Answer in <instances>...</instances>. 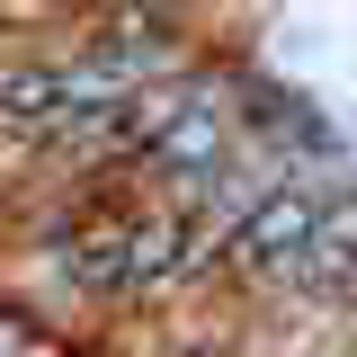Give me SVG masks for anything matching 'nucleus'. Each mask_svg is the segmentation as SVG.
Masks as SVG:
<instances>
[{"label": "nucleus", "mask_w": 357, "mask_h": 357, "mask_svg": "<svg viewBox=\"0 0 357 357\" xmlns=\"http://www.w3.org/2000/svg\"><path fill=\"white\" fill-rule=\"evenodd\" d=\"M223 259L259 286H331L321 277V188L304 178H259L250 206L223 223Z\"/></svg>", "instance_id": "nucleus-1"}, {"label": "nucleus", "mask_w": 357, "mask_h": 357, "mask_svg": "<svg viewBox=\"0 0 357 357\" xmlns=\"http://www.w3.org/2000/svg\"><path fill=\"white\" fill-rule=\"evenodd\" d=\"M321 277L357 286V188H321Z\"/></svg>", "instance_id": "nucleus-2"}]
</instances>
